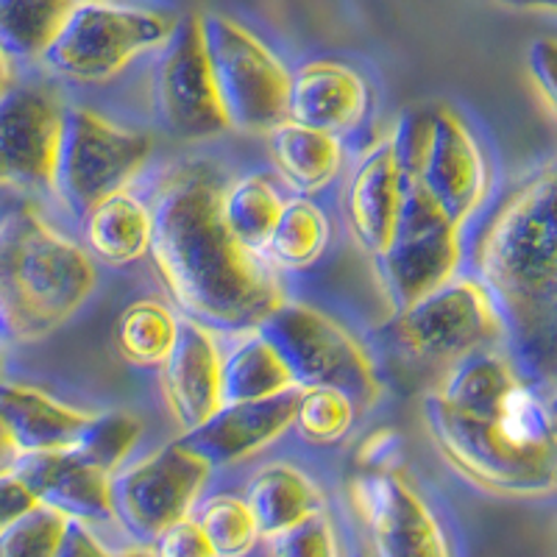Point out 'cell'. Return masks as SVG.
<instances>
[{
  "instance_id": "obj_1",
  "label": "cell",
  "mask_w": 557,
  "mask_h": 557,
  "mask_svg": "<svg viewBox=\"0 0 557 557\" xmlns=\"http://www.w3.org/2000/svg\"><path fill=\"white\" fill-rule=\"evenodd\" d=\"M223 190L203 159L171 168L153 193L151 260L184 318L209 330L251 332L287 298L265 253L228 232Z\"/></svg>"
},
{
  "instance_id": "obj_2",
  "label": "cell",
  "mask_w": 557,
  "mask_h": 557,
  "mask_svg": "<svg viewBox=\"0 0 557 557\" xmlns=\"http://www.w3.org/2000/svg\"><path fill=\"white\" fill-rule=\"evenodd\" d=\"M474 271L494 298L507 355L530 385L557 387V157L532 171L482 228Z\"/></svg>"
},
{
  "instance_id": "obj_3",
  "label": "cell",
  "mask_w": 557,
  "mask_h": 557,
  "mask_svg": "<svg viewBox=\"0 0 557 557\" xmlns=\"http://www.w3.org/2000/svg\"><path fill=\"white\" fill-rule=\"evenodd\" d=\"M98 285L89 251L23 207L0 221V343L32 346L64 326Z\"/></svg>"
},
{
  "instance_id": "obj_4",
  "label": "cell",
  "mask_w": 557,
  "mask_h": 557,
  "mask_svg": "<svg viewBox=\"0 0 557 557\" xmlns=\"http://www.w3.org/2000/svg\"><path fill=\"white\" fill-rule=\"evenodd\" d=\"M424 426L451 469L485 494L546 499L557 494V449H524L505 435L494 416H471L437 393L424 399Z\"/></svg>"
},
{
  "instance_id": "obj_5",
  "label": "cell",
  "mask_w": 557,
  "mask_h": 557,
  "mask_svg": "<svg viewBox=\"0 0 557 557\" xmlns=\"http://www.w3.org/2000/svg\"><path fill=\"white\" fill-rule=\"evenodd\" d=\"M262 337L290 368L298 391L335 387L355 401L360 412L374 410L382 382L374 360L351 332L305 301H285L257 326Z\"/></svg>"
},
{
  "instance_id": "obj_6",
  "label": "cell",
  "mask_w": 557,
  "mask_h": 557,
  "mask_svg": "<svg viewBox=\"0 0 557 557\" xmlns=\"http://www.w3.org/2000/svg\"><path fill=\"white\" fill-rule=\"evenodd\" d=\"M176 23L178 17L153 9L112 0H78L42 64L70 82H109L143 53L162 51L176 32Z\"/></svg>"
},
{
  "instance_id": "obj_7",
  "label": "cell",
  "mask_w": 557,
  "mask_h": 557,
  "mask_svg": "<svg viewBox=\"0 0 557 557\" xmlns=\"http://www.w3.org/2000/svg\"><path fill=\"white\" fill-rule=\"evenodd\" d=\"M151 153V134L117 126L87 107H67L53 171V196L70 215L84 221L98 203L126 193Z\"/></svg>"
},
{
  "instance_id": "obj_8",
  "label": "cell",
  "mask_w": 557,
  "mask_h": 557,
  "mask_svg": "<svg viewBox=\"0 0 557 557\" xmlns=\"http://www.w3.org/2000/svg\"><path fill=\"white\" fill-rule=\"evenodd\" d=\"M218 92L232 128L271 134L290 121L293 73L251 28L226 14H201Z\"/></svg>"
},
{
  "instance_id": "obj_9",
  "label": "cell",
  "mask_w": 557,
  "mask_h": 557,
  "mask_svg": "<svg viewBox=\"0 0 557 557\" xmlns=\"http://www.w3.org/2000/svg\"><path fill=\"white\" fill-rule=\"evenodd\" d=\"M209 476L212 466L176 437L112 474L114 521L139 546H151L168 527L196 513Z\"/></svg>"
},
{
  "instance_id": "obj_10",
  "label": "cell",
  "mask_w": 557,
  "mask_h": 557,
  "mask_svg": "<svg viewBox=\"0 0 557 557\" xmlns=\"http://www.w3.org/2000/svg\"><path fill=\"white\" fill-rule=\"evenodd\" d=\"M387 335L405 355L426 362H460L505 341L494 298L476 276H457L387 323Z\"/></svg>"
},
{
  "instance_id": "obj_11",
  "label": "cell",
  "mask_w": 557,
  "mask_h": 557,
  "mask_svg": "<svg viewBox=\"0 0 557 557\" xmlns=\"http://www.w3.org/2000/svg\"><path fill=\"white\" fill-rule=\"evenodd\" d=\"M460 232L418 184L407 187L399 232L387 251L374 257L382 296L393 315L455 282L462 262Z\"/></svg>"
},
{
  "instance_id": "obj_12",
  "label": "cell",
  "mask_w": 557,
  "mask_h": 557,
  "mask_svg": "<svg viewBox=\"0 0 557 557\" xmlns=\"http://www.w3.org/2000/svg\"><path fill=\"white\" fill-rule=\"evenodd\" d=\"M153 112L178 139H212L232 128L209 64L201 14L178 17L176 32L159 51L151 78Z\"/></svg>"
},
{
  "instance_id": "obj_13",
  "label": "cell",
  "mask_w": 557,
  "mask_h": 557,
  "mask_svg": "<svg viewBox=\"0 0 557 557\" xmlns=\"http://www.w3.org/2000/svg\"><path fill=\"white\" fill-rule=\"evenodd\" d=\"M410 184H418L457 228L480 212L494 187V168L460 114L446 107L426 109Z\"/></svg>"
},
{
  "instance_id": "obj_14",
  "label": "cell",
  "mask_w": 557,
  "mask_h": 557,
  "mask_svg": "<svg viewBox=\"0 0 557 557\" xmlns=\"http://www.w3.org/2000/svg\"><path fill=\"white\" fill-rule=\"evenodd\" d=\"M348 499L366 527L374 557H451L444 527L416 487L396 471H362Z\"/></svg>"
},
{
  "instance_id": "obj_15",
  "label": "cell",
  "mask_w": 557,
  "mask_h": 557,
  "mask_svg": "<svg viewBox=\"0 0 557 557\" xmlns=\"http://www.w3.org/2000/svg\"><path fill=\"white\" fill-rule=\"evenodd\" d=\"M64 109L39 84L7 89L0 98V187L53 190Z\"/></svg>"
},
{
  "instance_id": "obj_16",
  "label": "cell",
  "mask_w": 557,
  "mask_h": 557,
  "mask_svg": "<svg viewBox=\"0 0 557 557\" xmlns=\"http://www.w3.org/2000/svg\"><path fill=\"white\" fill-rule=\"evenodd\" d=\"M407 187H410V178L391 134L368 148L348 176L343 212H346L355 240L371 257L385 253L399 232Z\"/></svg>"
},
{
  "instance_id": "obj_17",
  "label": "cell",
  "mask_w": 557,
  "mask_h": 557,
  "mask_svg": "<svg viewBox=\"0 0 557 557\" xmlns=\"http://www.w3.org/2000/svg\"><path fill=\"white\" fill-rule=\"evenodd\" d=\"M159 382L173 421L182 432L198 430L215 416L223 401V351L203 323L182 318V332L162 362Z\"/></svg>"
},
{
  "instance_id": "obj_18",
  "label": "cell",
  "mask_w": 557,
  "mask_h": 557,
  "mask_svg": "<svg viewBox=\"0 0 557 557\" xmlns=\"http://www.w3.org/2000/svg\"><path fill=\"white\" fill-rule=\"evenodd\" d=\"M298 391L282 393L273 399L262 401H235L223 405L212 418H207L198 430L182 432V441L187 449L215 469V466H235L260 455L278 437L287 435L296 424Z\"/></svg>"
},
{
  "instance_id": "obj_19",
  "label": "cell",
  "mask_w": 557,
  "mask_h": 557,
  "mask_svg": "<svg viewBox=\"0 0 557 557\" xmlns=\"http://www.w3.org/2000/svg\"><path fill=\"white\" fill-rule=\"evenodd\" d=\"M12 471L26 482L39 505L53 507L70 521H114L112 474L89 466L73 449L20 455Z\"/></svg>"
},
{
  "instance_id": "obj_20",
  "label": "cell",
  "mask_w": 557,
  "mask_h": 557,
  "mask_svg": "<svg viewBox=\"0 0 557 557\" xmlns=\"http://www.w3.org/2000/svg\"><path fill=\"white\" fill-rule=\"evenodd\" d=\"M371 89L355 67L315 59L293 73L290 121L318 132L343 134L366 117Z\"/></svg>"
},
{
  "instance_id": "obj_21",
  "label": "cell",
  "mask_w": 557,
  "mask_h": 557,
  "mask_svg": "<svg viewBox=\"0 0 557 557\" xmlns=\"http://www.w3.org/2000/svg\"><path fill=\"white\" fill-rule=\"evenodd\" d=\"M92 412L53 399L32 385L0 382V421L14 437L20 455L73 449Z\"/></svg>"
},
{
  "instance_id": "obj_22",
  "label": "cell",
  "mask_w": 557,
  "mask_h": 557,
  "mask_svg": "<svg viewBox=\"0 0 557 557\" xmlns=\"http://www.w3.org/2000/svg\"><path fill=\"white\" fill-rule=\"evenodd\" d=\"M246 502L265 541L326 513L321 487L290 462H268L253 471L246 485Z\"/></svg>"
},
{
  "instance_id": "obj_23",
  "label": "cell",
  "mask_w": 557,
  "mask_h": 557,
  "mask_svg": "<svg viewBox=\"0 0 557 557\" xmlns=\"http://www.w3.org/2000/svg\"><path fill=\"white\" fill-rule=\"evenodd\" d=\"M268 139L273 168L296 196L310 198L312 193L326 190L341 173L343 148L337 134L285 121L268 134Z\"/></svg>"
},
{
  "instance_id": "obj_24",
  "label": "cell",
  "mask_w": 557,
  "mask_h": 557,
  "mask_svg": "<svg viewBox=\"0 0 557 557\" xmlns=\"http://www.w3.org/2000/svg\"><path fill=\"white\" fill-rule=\"evenodd\" d=\"M84 240H87L89 257L101 260L103 265H132L139 257L151 253V207L128 190L117 193L84 218Z\"/></svg>"
},
{
  "instance_id": "obj_25",
  "label": "cell",
  "mask_w": 557,
  "mask_h": 557,
  "mask_svg": "<svg viewBox=\"0 0 557 557\" xmlns=\"http://www.w3.org/2000/svg\"><path fill=\"white\" fill-rule=\"evenodd\" d=\"M298 391L290 368L257 330L246 332L223 355V401H262Z\"/></svg>"
},
{
  "instance_id": "obj_26",
  "label": "cell",
  "mask_w": 557,
  "mask_h": 557,
  "mask_svg": "<svg viewBox=\"0 0 557 557\" xmlns=\"http://www.w3.org/2000/svg\"><path fill=\"white\" fill-rule=\"evenodd\" d=\"M519 380V368L513 366L510 355L482 348L449 368L437 396L455 410L491 418L505 399V393Z\"/></svg>"
},
{
  "instance_id": "obj_27",
  "label": "cell",
  "mask_w": 557,
  "mask_h": 557,
  "mask_svg": "<svg viewBox=\"0 0 557 557\" xmlns=\"http://www.w3.org/2000/svg\"><path fill=\"white\" fill-rule=\"evenodd\" d=\"M330 235L332 226L326 212L310 198L296 196L285 201L262 253L276 271H301L321 260L330 246Z\"/></svg>"
},
{
  "instance_id": "obj_28",
  "label": "cell",
  "mask_w": 557,
  "mask_h": 557,
  "mask_svg": "<svg viewBox=\"0 0 557 557\" xmlns=\"http://www.w3.org/2000/svg\"><path fill=\"white\" fill-rule=\"evenodd\" d=\"M78 0H0V51L7 59H42Z\"/></svg>"
},
{
  "instance_id": "obj_29",
  "label": "cell",
  "mask_w": 557,
  "mask_h": 557,
  "mask_svg": "<svg viewBox=\"0 0 557 557\" xmlns=\"http://www.w3.org/2000/svg\"><path fill=\"white\" fill-rule=\"evenodd\" d=\"M182 332V318L159 298H143L123 310L117 321V351L126 362L139 368L162 366Z\"/></svg>"
},
{
  "instance_id": "obj_30",
  "label": "cell",
  "mask_w": 557,
  "mask_h": 557,
  "mask_svg": "<svg viewBox=\"0 0 557 557\" xmlns=\"http://www.w3.org/2000/svg\"><path fill=\"white\" fill-rule=\"evenodd\" d=\"M221 209L228 232L243 246L262 251L268 237L273 235V226H276L282 209H285V198L278 196L271 178L251 173V176H243L228 184L223 190Z\"/></svg>"
},
{
  "instance_id": "obj_31",
  "label": "cell",
  "mask_w": 557,
  "mask_h": 557,
  "mask_svg": "<svg viewBox=\"0 0 557 557\" xmlns=\"http://www.w3.org/2000/svg\"><path fill=\"white\" fill-rule=\"evenodd\" d=\"M139 437H143V421L132 416V412H92L73 451L82 460H87L89 466L101 469L103 474H117L128 462V457H132Z\"/></svg>"
},
{
  "instance_id": "obj_32",
  "label": "cell",
  "mask_w": 557,
  "mask_h": 557,
  "mask_svg": "<svg viewBox=\"0 0 557 557\" xmlns=\"http://www.w3.org/2000/svg\"><path fill=\"white\" fill-rule=\"evenodd\" d=\"M196 521L207 532L209 544L215 546L218 557H246L257 546L260 524L253 519L246 496L215 494L196 507Z\"/></svg>"
},
{
  "instance_id": "obj_33",
  "label": "cell",
  "mask_w": 557,
  "mask_h": 557,
  "mask_svg": "<svg viewBox=\"0 0 557 557\" xmlns=\"http://www.w3.org/2000/svg\"><path fill=\"white\" fill-rule=\"evenodd\" d=\"M355 401L335 387H305L298 391L296 432L315 446L337 444L348 435L357 418Z\"/></svg>"
},
{
  "instance_id": "obj_34",
  "label": "cell",
  "mask_w": 557,
  "mask_h": 557,
  "mask_svg": "<svg viewBox=\"0 0 557 557\" xmlns=\"http://www.w3.org/2000/svg\"><path fill=\"white\" fill-rule=\"evenodd\" d=\"M67 527V516L53 507L37 505L32 513L0 530V557H53Z\"/></svg>"
},
{
  "instance_id": "obj_35",
  "label": "cell",
  "mask_w": 557,
  "mask_h": 557,
  "mask_svg": "<svg viewBox=\"0 0 557 557\" xmlns=\"http://www.w3.org/2000/svg\"><path fill=\"white\" fill-rule=\"evenodd\" d=\"M268 544H271L268 557H341V541L326 513L298 524L296 530L282 532Z\"/></svg>"
},
{
  "instance_id": "obj_36",
  "label": "cell",
  "mask_w": 557,
  "mask_h": 557,
  "mask_svg": "<svg viewBox=\"0 0 557 557\" xmlns=\"http://www.w3.org/2000/svg\"><path fill=\"white\" fill-rule=\"evenodd\" d=\"M157 557H218L215 546L209 544L207 532L196 521V516L168 527L151 544Z\"/></svg>"
},
{
  "instance_id": "obj_37",
  "label": "cell",
  "mask_w": 557,
  "mask_h": 557,
  "mask_svg": "<svg viewBox=\"0 0 557 557\" xmlns=\"http://www.w3.org/2000/svg\"><path fill=\"white\" fill-rule=\"evenodd\" d=\"M527 70L539 89V96L557 117V39L541 37L530 45L527 51Z\"/></svg>"
},
{
  "instance_id": "obj_38",
  "label": "cell",
  "mask_w": 557,
  "mask_h": 557,
  "mask_svg": "<svg viewBox=\"0 0 557 557\" xmlns=\"http://www.w3.org/2000/svg\"><path fill=\"white\" fill-rule=\"evenodd\" d=\"M37 505V496L28 491L26 482L20 480L14 471L0 474V530H7L9 524H14L17 519L32 513Z\"/></svg>"
},
{
  "instance_id": "obj_39",
  "label": "cell",
  "mask_w": 557,
  "mask_h": 557,
  "mask_svg": "<svg viewBox=\"0 0 557 557\" xmlns=\"http://www.w3.org/2000/svg\"><path fill=\"white\" fill-rule=\"evenodd\" d=\"M53 557H112V552L98 541L92 527L82 524V521H70L62 546Z\"/></svg>"
},
{
  "instance_id": "obj_40",
  "label": "cell",
  "mask_w": 557,
  "mask_h": 557,
  "mask_svg": "<svg viewBox=\"0 0 557 557\" xmlns=\"http://www.w3.org/2000/svg\"><path fill=\"white\" fill-rule=\"evenodd\" d=\"M391 451H396V435L391 430H380L362 444L360 462L366 466V471H391V466H387Z\"/></svg>"
},
{
  "instance_id": "obj_41",
  "label": "cell",
  "mask_w": 557,
  "mask_h": 557,
  "mask_svg": "<svg viewBox=\"0 0 557 557\" xmlns=\"http://www.w3.org/2000/svg\"><path fill=\"white\" fill-rule=\"evenodd\" d=\"M502 9H516V12H557V0H485Z\"/></svg>"
},
{
  "instance_id": "obj_42",
  "label": "cell",
  "mask_w": 557,
  "mask_h": 557,
  "mask_svg": "<svg viewBox=\"0 0 557 557\" xmlns=\"http://www.w3.org/2000/svg\"><path fill=\"white\" fill-rule=\"evenodd\" d=\"M20 449L14 444V437L9 435L7 424L0 421V474H7V471L14 469V462H17Z\"/></svg>"
},
{
  "instance_id": "obj_43",
  "label": "cell",
  "mask_w": 557,
  "mask_h": 557,
  "mask_svg": "<svg viewBox=\"0 0 557 557\" xmlns=\"http://www.w3.org/2000/svg\"><path fill=\"white\" fill-rule=\"evenodd\" d=\"M112 557H157V555H153L151 546H139V544H134V546H128V549L112 552Z\"/></svg>"
},
{
  "instance_id": "obj_44",
  "label": "cell",
  "mask_w": 557,
  "mask_h": 557,
  "mask_svg": "<svg viewBox=\"0 0 557 557\" xmlns=\"http://www.w3.org/2000/svg\"><path fill=\"white\" fill-rule=\"evenodd\" d=\"M7 89H9V59L7 53L0 51V98L7 96Z\"/></svg>"
},
{
  "instance_id": "obj_45",
  "label": "cell",
  "mask_w": 557,
  "mask_h": 557,
  "mask_svg": "<svg viewBox=\"0 0 557 557\" xmlns=\"http://www.w3.org/2000/svg\"><path fill=\"white\" fill-rule=\"evenodd\" d=\"M546 410H549L552 430H555V435H557V387L549 393V399H546Z\"/></svg>"
},
{
  "instance_id": "obj_46",
  "label": "cell",
  "mask_w": 557,
  "mask_h": 557,
  "mask_svg": "<svg viewBox=\"0 0 557 557\" xmlns=\"http://www.w3.org/2000/svg\"><path fill=\"white\" fill-rule=\"evenodd\" d=\"M0 382H3V351H0Z\"/></svg>"
},
{
  "instance_id": "obj_47",
  "label": "cell",
  "mask_w": 557,
  "mask_h": 557,
  "mask_svg": "<svg viewBox=\"0 0 557 557\" xmlns=\"http://www.w3.org/2000/svg\"><path fill=\"white\" fill-rule=\"evenodd\" d=\"M355 557H374V555H355Z\"/></svg>"
}]
</instances>
